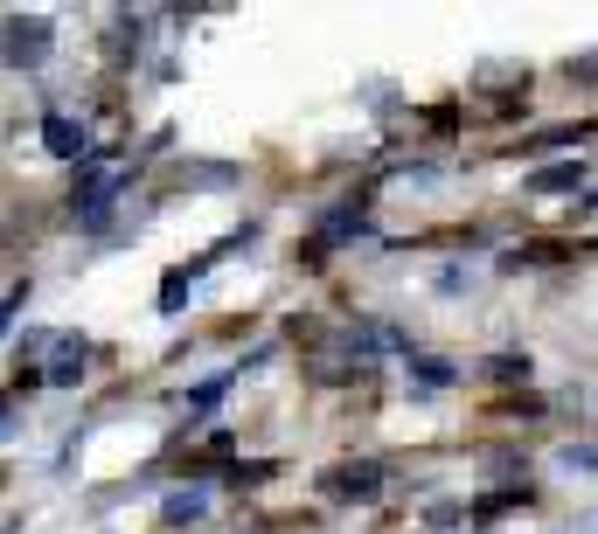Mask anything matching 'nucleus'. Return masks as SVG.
Wrapping results in <instances>:
<instances>
[{"label": "nucleus", "instance_id": "nucleus-11", "mask_svg": "<svg viewBox=\"0 0 598 534\" xmlns=\"http://www.w3.org/2000/svg\"><path fill=\"white\" fill-rule=\"evenodd\" d=\"M564 465H571V472H591V465H598V445H571Z\"/></svg>", "mask_w": 598, "mask_h": 534}, {"label": "nucleus", "instance_id": "nucleus-3", "mask_svg": "<svg viewBox=\"0 0 598 534\" xmlns=\"http://www.w3.org/2000/svg\"><path fill=\"white\" fill-rule=\"evenodd\" d=\"M43 146L56 153V160H84V153H91L84 125H77V119H63V111H49V119H43Z\"/></svg>", "mask_w": 598, "mask_h": 534}, {"label": "nucleus", "instance_id": "nucleus-8", "mask_svg": "<svg viewBox=\"0 0 598 534\" xmlns=\"http://www.w3.org/2000/svg\"><path fill=\"white\" fill-rule=\"evenodd\" d=\"M195 271H202V264H189V271H167V284H160V313H175V305H181V292H189Z\"/></svg>", "mask_w": 598, "mask_h": 534}, {"label": "nucleus", "instance_id": "nucleus-2", "mask_svg": "<svg viewBox=\"0 0 598 534\" xmlns=\"http://www.w3.org/2000/svg\"><path fill=\"white\" fill-rule=\"evenodd\" d=\"M376 486H383V472L369 465V458H362V465H334L327 472V500H376Z\"/></svg>", "mask_w": 598, "mask_h": 534}, {"label": "nucleus", "instance_id": "nucleus-5", "mask_svg": "<svg viewBox=\"0 0 598 534\" xmlns=\"http://www.w3.org/2000/svg\"><path fill=\"white\" fill-rule=\"evenodd\" d=\"M577 181H585V167H577V160H564V167H543V174H536L529 187H536V195H571Z\"/></svg>", "mask_w": 598, "mask_h": 534}, {"label": "nucleus", "instance_id": "nucleus-10", "mask_svg": "<svg viewBox=\"0 0 598 534\" xmlns=\"http://www.w3.org/2000/svg\"><path fill=\"white\" fill-rule=\"evenodd\" d=\"M488 375H494V381H515V375H529V361H522V354H494Z\"/></svg>", "mask_w": 598, "mask_h": 534}, {"label": "nucleus", "instance_id": "nucleus-6", "mask_svg": "<svg viewBox=\"0 0 598 534\" xmlns=\"http://www.w3.org/2000/svg\"><path fill=\"white\" fill-rule=\"evenodd\" d=\"M202 507H210V493H175V500H167V521L189 527V521H202Z\"/></svg>", "mask_w": 598, "mask_h": 534}, {"label": "nucleus", "instance_id": "nucleus-1", "mask_svg": "<svg viewBox=\"0 0 598 534\" xmlns=\"http://www.w3.org/2000/svg\"><path fill=\"white\" fill-rule=\"evenodd\" d=\"M43 56H49V22H43V14H14V22H0V63L35 70Z\"/></svg>", "mask_w": 598, "mask_h": 534}, {"label": "nucleus", "instance_id": "nucleus-4", "mask_svg": "<svg viewBox=\"0 0 598 534\" xmlns=\"http://www.w3.org/2000/svg\"><path fill=\"white\" fill-rule=\"evenodd\" d=\"M84 361H91V348H84V340L77 333H63V340H56V361H49V389H70V381H77L84 375Z\"/></svg>", "mask_w": 598, "mask_h": 534}, {"label": "nucleus", "instance_id": "nucleus-7", "mask_svg": "<svg viewBox=\"0 0 598 534\" xmlns=\"http://www.w3.org/2000/svg\"><path fill=\"white\" fill-rule=\"evenodd\" d=\"M410 368H418V381H424V389H445V381H453V361H439V354H418Z\"/></svg>", "mask_w": 598, "mask_h": 534}, {"label": "nucleus", "instance_id": "nucleus-9", "mask_svg": "<svg viewBox=\"0 0 598 534\" xmlns=\"http://www.w3.org/2000/svg\"><path fill=\"white\" fill-rule=\"evenodd\" d=\"M22 305H28V284H8V292H0V333L22 319Z\"/></svg>", "mask_w": 598, "mask_h": 534}]
</instances>
